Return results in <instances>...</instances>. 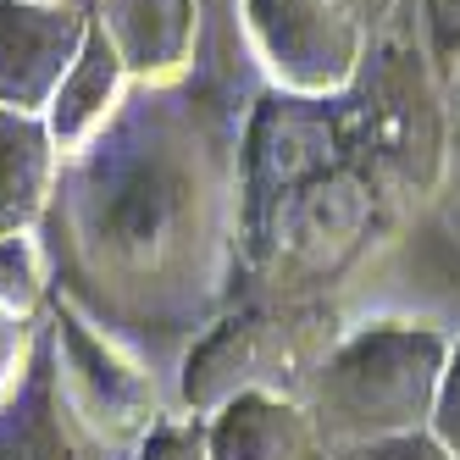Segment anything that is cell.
Here are the masks:
<instances>
[{
    "mask_svg": "<svg viewBox=\"0 0 460 460\" xmlns=\"http://www.w3.org/2000/svg\"><path fill=\"white\" fill-rule=\"evenodd\" d=\"M244 117V101L194 73L134 84L106 134L61 161L40 222L56 300L145 360L167 394L194 339L239 300Z\"/></svg>",
    "mask_w": 460,
    "mask_h": 460,
    "instance_id": "obj_1",
    "label": "cell"
},
{
    "mask_svg": "<svg viewBox=\"0 0 460 460\" xmlns=\"http://www.w3.org/2000/svg\"><path fill=\"white\" fill-rule=\"evenodd\" d=\"M449 172V94L427 61L416 0H400L372 28L349 89H261L250 106L239 300L339 339L355 294L444 200Z\"/></svg>",
    "mask_w": 460,
    "mask_h": 460,
    "instance_id": "obj_2",
    "label": "cell"
},
{
    "mask_svg": "<svg viewBox=\"0 0 460 460\" xmlns=\"http://www.w3.org/2000/svg\"><path fill=\"white\" fill-rule=\"evenodd\" d=\"M449 333L421 322H355L327 344V355L305 377V411L327 449V460L383 444L400 433H421L433 416V394L449 360Z\"/></svg>",
    "mask_w": 460,
    "mask_h": 460,
    "instance_id": "obj_3",
    "label": "cell"
},
{
    "mask_svg": "<svg viewBox=\"0 0 460 460\" xmlns=\"http://www.w3.org/2000/svg\"><path fill=\"white\" fill-rule=\"evenodd\" d=\"M327 344L333 339L300 316L234 300L183 355L172 400L189 416H211L217 405L239 400V394H288V400H300Z\"/></svg>",
    "mask_w": 460,
    "mask_h": 460,
    "instance_id": "obj_4",
    "label": "cell"
},
{
    "mask_svg": "<svg viewBox=\"0 0 460 460\" xmlns=\"http://www.w3.org/2000/svg\"><path fill=\"white\" fill-rule=\"evenodd\" d=\"M45 327H50V349H56V377L67 388L73 411L117 449H134L161 416L178 411L172 394L161 388V377L145 360H134L122 344H111L67 300H50Z\"/></svg>",
    "mask_w": 460,
    "mask_h": 460,
    "instance_id": "obj_5",
    "label": "cell"
},
{
    "mask_svg": "<svg viewBox=\"0 0 460 460\" xmlns=\"http://www.w3.org/2000/svg\"><path fill=\"white\" fill-rule=\"evenodd\" d=\"M261 84L278 94H339L367 61L372 28L344 0H244Z\"/></svg>",
    "mask_w": 460,
    "mask_h": 460,
    "instance_id": "obj_6",
    "label": "cell"
},
{
    "mask_svg": "<svg viewBox=\"0 0 460 460\" xmlns=\"http://www.w3.org/2000/svg\"><path fill=\"white\" fill-rule=\"evenodd\" d=\"M128 455L134 449H117L73 411L67 388L56 377V349L45 327L22 388L0 405V460H128Z\"/></svg>",
    "mask_w": 460,
    "mask_h": 460,
    "instance_id": "obj_7",
    "label": "cell"
},
{
    "mask_svg": "<svg viewBox=\"0 0 460 460\" xmlns=\"http://www.w3.org/2000/svg\"><path fill=\"white\" fill-rule=\"evenodd\" d=\"M94 12L0 0V111H45L61 73L84 50Z\"/></svg>",
    "mask_w": 460,
    "mask_h": 460,
    "instance_id": "obj_8",
    "label": "cell"
},
{
    "mask_svg": "<svg viewBox=\"0 0 460 460\" xmlns=\"http://www.w3.org/2000/svg\"><path fill=\"white\" fill-rule=\"evenodd\" d=\"M94 22L117 45L134 84H178L200 56V6L194 0H94Z\"/></svg>",
    "mask_w": 460,
    "mask_h": 460,
    "instance_id": "obj_9",
    "label": "cell"
},
{
    "mask_svg": "<svg viewBox=\"0 0 460 460\" xmlns=\"http://www.w3.org/2000/svg\"><path fill=\"white\" fill-rule=\"evenodd\" d=\"M206 460H327L305 400L239 394L206 416Z\"/></svg>",
    "mask_w": 460,
    "mask_h": 460,
    "instance_id": "obj_10",
    "label": "cell"
},
{
    "mask_svg": "<svg viewBox=\"0 0 460 460\" xmlns=\"http://www.w3.org/2000/svg\"><path fill=\"white\" fill-rule=\"evenodd\" d=\"M128 89H134V78H128L117 45L101 34V22L89 17L84 50L73 56V67L61 73V84H56V94H50V106L40 111L45 128H50V139H56V150H61V161L78 155L94 134H106V122L122 111Z\"/></svg>",
    "mask_w": 460,
    "mask_h": 460,
    "instance_id": "obj_11",
    "label": "cell"
},
{
    "mask_svg": "<svg viewBox=\"0 0 460 460\" xmlns=\"http://www.w3.org/2000/svg\"><path fill=\"white\" fill-rule=\"evenodd\" d=\"M61 150L40 111H0V239L40 227L56 194Z\"/></svg>",
    "mask_w": 460,
    "mask_h": 460,
    "instance_id": "obj_12",
    "label": "cell"
},
{
    "mask_svg": "<svg viewBox=\"0 0 460 460\" xmlns=\"http://www.w3.org/2000/svg\"><path fill=\"white\" fill-rule=\"evenodd\" d=\"M56 300V278H50V255L40 227L0 239V311L17 316H45Z\"/></svg>",
    "mask_w": 460,
    "mask_h": 460,
    "instance_id": "obj_13",
    "label": "cell"
},
{
    "mask_svg": "<svg viewBox=\"0 0 460 460\" xmlns=\"http://www.w3.org/2000/svg\"><path fill=\"white\" fill-rule=\"evenodd\" d=\"M416 22H421V45L438 84H455L460 78V0H416Z\"/></svg>",
    "mask_w": 460,
    "mask_h": 460,
    "instance_id": "obj_14",
    "label": "cell"
},
{
    "mask_svg": "<svg viewBox=\"0 0 460 460\" xmlns=\"http://www.w3.org/2000/svg\"><path fill=\"white\" fill-rule=\"evenodd\" d=\"M128 460H206V416L167 411L134 444V455H128Z\"/></svg>",
    "mask_w": 460,
    "mask_h": 460,
    "instance_id": "obj_15",
    "label": "cell"
},
{
    "mask_svg": "<svg viewBox=\"0 0 460 460\" xmlns=\"http://www.w3.org/2000/svg\"><path fill=\"white\" fill-rule=\"evenodd\" d=\"M40 333H45V316L0 311V405L22 388L28 367H34V355H40Z\"/></svg>",
    "mask_w": 460,
    "mask_h": 460,
    "instance_id": "obj_16",
    "label": "cell"
},
{
    "mask_svg": "<svg viewBox=\"0 0 460 460\" xmlns=\"http://www.w3.org/2000/svg\"><path fill=\"white\" fill-rule=\"evenodd\" d=\"M427 433L449 449V460H460V339L449 344L444 377H438V394H433V416H427Z\"/></svg>",
    "mask_w": 460,
    "mask_h": 460,
    "instance_id": "obj_17",
    "label": "cell"
},
{
    "mask_svg": "<svg viewBox=\"0 0 460 460\" xmlns=\"http://www.w3.org/2000/svg\"><path fill=\"white\" fill-rule=\"evenodd\" d=\"M333 460H449V449L427 433H400V438H383V444H360V449H344Z\"/></svg>",
    "mask_w": 460,
    "mask_h": 460,
    "instance_id": "obj_18",
    "label": "cell"
},
{
    "mask_svg": "<svg viewBox=\"0 0 460 460\" xmlns=\"http://www.w3.org/2000/svg\"><path fill=\"white\" fill-rule=\"evenodd\" d=\"M344 6L367 22V28H377V22H388L394 12H400V0H344Z\"/></svg>",
    "mask_w": 460,
    "mask_h": 460,
    "instance_id": "obj_19",
    "label": "cell"
},
{
    "mask_svg": "<svg viewBox=\"0 0 460 460\" xmlns=\"http://www.w3.org/2000/svg\"><path fill=\"white\" fill-rule=\"evenodd\" d=\"M444 94H449V134H455V150H460V78L444 84Z\"/></svg>",
    "mask_w": 460,
    "mask_h": 460,
    "instance_id": "obj_20",
    "label": "cell"
},
{
    "mask_svg": "<svg viewBox=\"0 0 460 460\" xmlns=\"http://www.w3.org/2000/svg\"><path fill=\"white\" fill-rule=\"evenodd\" d=\"M28 6H56V12H94V0H28Z\"/></svg>",
    "mask_w": 460,
    "mask_h": 460,
    "instance_id": "obj_21",
    "label": "cell"
}]
</instances>
